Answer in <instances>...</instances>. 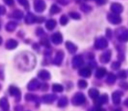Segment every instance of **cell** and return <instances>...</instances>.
<instances>
[{
	"label": "cell",
	"instance_id": "cell-1",
	"mask_svg": "<svg viewBox=\"0 0 128 111\" xmlns=\"http://www.w3.org/2000/svg\"><path fill=\"white\" fill-rule=\"evenodd\" d=\"M6 2L7 3L8 5H11V4L12 3V0H6Z\"/></svg>",
	"mask_w": 128,
	"mask_h": 111
},
{
	"label": "cell",
	"instance_id": "cell-2",
	"mask_svg": "<svg viewBox=\"0 0 128 111\" xmlns=\"http://www.w3.org/2000/svg\"><path fill=\"white\" fill-rule=\"evenodd\" d=\"M97 1H98V2L99 3H100V4L104 2V0H97Z\"/></svg>",
	"mask_w": 128,
	"mask_h": 111
}]
</instances>
